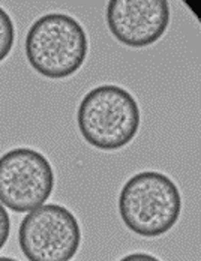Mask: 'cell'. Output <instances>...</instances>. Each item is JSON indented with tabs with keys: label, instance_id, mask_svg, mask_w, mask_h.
<instances>
[{
	"label": "cell",
	"instance_id": "obj_1",
	"mask_svg": "<svg viewBox=\"0 0 201 261\" xmlns=\"http://www.w3.org/2000/svg\"><path fill=\"white\" fill-rule=\"evenodd\" d=\"M77 123L90 146L111 152L125 147L135 138L141 123V111L126 89L102 84L81 99Z\"/></svg>",
	"mask_w": 201,
	"mask_h": 261
},
{
	"label": "cell",
	"instance_id": "obj_5",
	"mask_svg": "<svg viewBox=\"0 0 201 261\" xmlns=\"http://www.w3.org/2000/svg\"><path fill=\"white\" fill-rule=\"evenodd\" d=\"M54 189L50 161L29 147L12 149L0 156V203L26 213L44 206Z\"/></svg>",
	"mask_w": 201,
	"mask_h": 261
},
{
	"label": "cell",
	"instance_id": "obj_9",
	"mask_svg": "<svg viewBox=\"0 0 201 261\" xmlns=\"http://www.w3.org/2000/svg\"><path fill=\"white\" fill-rule=\"evenodd\" d=\"M119 261H161L158 260L156 257H153L150 254H146V252H134V254H129L123 257L122 260Z\"/></svg>",
	"mask_w": 201,
	"mask_h": 261
},
{
	"label": "cell",
	"instance_id": "obj_3",
	"mask_svg": "<svg viewBox=\"0 0 201 261\" xmlns=\"http://www.w3.org/2000/svg\"><path fill=\"white\" fill-rule=\"evenodd\" d=\"M182 197L177 185L159 171H141L123 185L119 213L135 234L153 239L168 233L179 221Z\"/></svg>",
	"mask_w": 201,
	"mask_h": 261
},
{
	"label": "cell",
	"instance_id": "obj_8",
	"mask_svg": "<svg viewBox=\"0 0 201 261\" xmlns=\"http://www.w3.org/2000/svg\"><path fill=\"white\" fill-rule=\"evenodd\" d=\"M9 233H11V219L6 209L0 203V249L6 245L9 239Z\"/></svg>",
	"mask_w": 201,
	"mask_h": 261
},
{
	"label": "cell",
	"instance_id": "obj_7",
	"mask_svg": "<svg viewBox=\"0 0 201 261\" xmlns=\"http://www.w3.org/2000/svg\"><path fill=\"white\" fill-rule=\"evenodd\" d=\"M15 41V29L9 14L0 6V63L12 51Z\"/></svg>",
	"mask_w": 201,
	"mask_h": 261
},
{
	"label": "cell",
	"instance_id": "obj_10",
	"mask_svg": "<svg viewBox=\"0 0 201 261\" xmlns=\"http://www.w3.org/2000/svg\"><path fill=\"white\" fill-rule=\"evenodd\" d=\"M0 261H18L15 258H9V257H0Z\"/></svg>",
	"mask_w": 201,
	"mask_h": 261
},
{
	"label": "cell",
	"instance_id": "obj_6",
	"mask_svg": "<svg viewBox=\"0 0 201 261\" xmlns=\"http://www.w3.org/2000/svg\"><path fill=\"white\" fill-rule=\"evenodd\" d=\"M170 24V3L165 0H111L107 5V26L126 47L144 48L158 42Z\"/></svg>",
	"mask_w": 201,
	"mask_h": 261
},
{
	"label": "cell",
	"instance_id": "obj_4",
	"mask_svg": "<svg viewBox=\"0 0 201 261\" xmlns=\"http://www.w3.org/2000/svg\"><path fill=\"white\" fill-rule=\"evenodd\" d=\"M18 243L29 261H71L81 243V228L65 206L44 204L21 221Z\"/></svg>",
	"mask_w": 201,
	"mask_h": 261
},
{
	"label": "cell",
	"instance_id": "obj_2",
	"mask_svg": "<svg viewBox=\"0 0 201 261\" xmlns=\"http://www.w3.org/2000/svg\"><path fill=\"white\" fill-rule=\"evenodd\" d=\"M29 65L51 80L74 75L86 62L89 39L83 26L66 14H47L38 18L26 35Z\"/></svg>",
	"mask_w": 201,
	"mask_h": 261
}]
</instances>
